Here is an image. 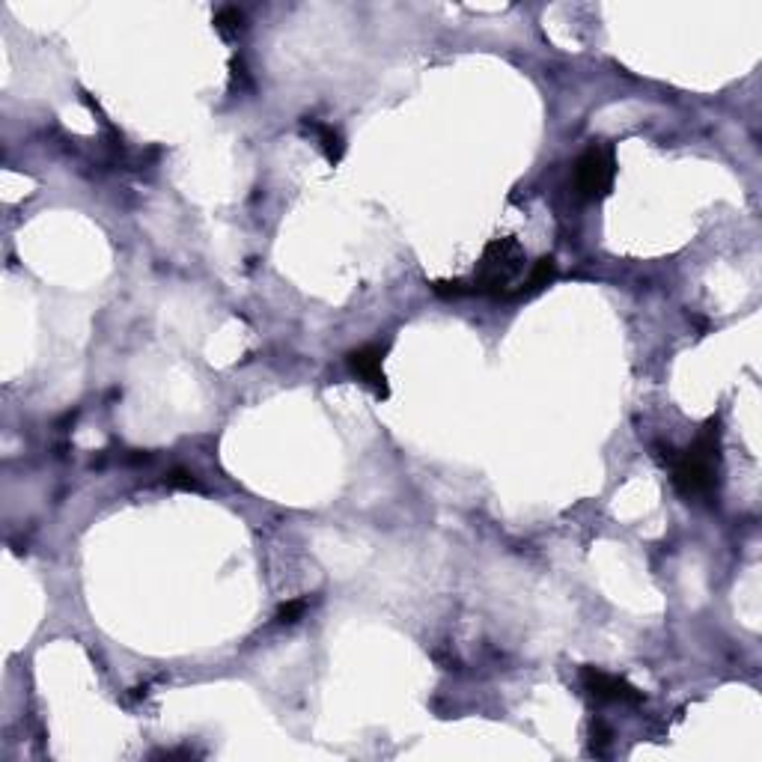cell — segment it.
I'll use <instances>...</instances> for the list:
<instances>
[{"instance_id":"6da1fadb","label":"cell","mask_w":762,"mask_h":762,"mask_svg":"<svg viewBox=\"0 0 762 762\" xmlns=\"http://www.w3.org/2000/svg\"><path fill=\"white\" fill-rule=\"evenodd\" d=\"M664 462L670 465L673 486L682 498H712L718 489V465H721V423L709 420L688 450L682 453L667 450Z\"/></svg>"},{"instance_id":"7a4b0ae2","label":"cell","mask_w":762,"mask_h":762,"mask_svg":"<svg viewBox=\"0 0 762 762\" xmlns=\"http://www.w3.org/2000/svg\"><path fill=\"white\" fill-rule=\"evenodd\" d=\"M524 274V251L515 239H495L477 262L474 280L432 283L438 295H501L509 298V286Z\"/></svg>"},{"instance_id":"3957f363","label":"cell","mask_w":762,"mask_h":762,"mask_svg":"<svg viewBox=\"0 0 762 762\" xmlns=\"http://www.w3.org/2000/svg\"><path fill=\"white\" fill-rule=\"evenodd\" d=\"M617 176V164L611 149L605 146H590L578 161H575V191L584 200H602L611 194Z\"/></svg>"},{"instance_id":"277c9868","label":"cell","mask_w":762,"mask_h":762,"mask_svg":"<svg viewBox=\"0 0 762 762\" xmlns=\"http://www.w3.org/2000/svg\"><path fill=\"white\" fill-rule=\"evenodd\" d=\"M384 355H387V346H384V343H367V346L352 349V352L346 355V364H349L352 376L364 381L379 399H387V396H390L387 376H384Z\"/></svg>"},{"instance_id":"5b68a950","label":"cell","mask_w":762,"mask_h":762,"mask_svg":"<svg viewBox=\"0 0 762 762\" xmlns=\"http://www.w3.org/2000/svg\"><path fill=\"white\" fill-rule=\"evenodd\" d=\"M581 682H584L587 694L602 700V703H640L643 700V691H637L629 679L605 673L599 667H584L581 670Z\"/></svg>"},{"instance_id":"8992f818","label":"cell","mask_w":762,"mask_h":762,"mask_svg":"<svg viewBox=\"0 0 762 762\" xmlns=\"http://www.w3.org/2000/svg\"><path fill=\"white\" fill-rule=\"evenodd\" d=\"M554 277H557V262L551 256H542V259L533 262V268L527 271V280H521L518 289L509 298H530V295L542 292Z\"/></svg>"},{"instance_id":"52a82bcc","label":"cell","mask_w":762,"mask_h":762,"mask_svg":"<svg viewBox=\"0 0 762 762\" xmlns=\"http://www.w3.org/2000/svg\"><path fill=\"white\" fill-rule=\"evenodd\" d=\"M304 126L319 137V146H322L325 158H328L331 164H340V158H343V152H346V143H343L340 131L334 126H325V123H316V120H304Z\"/></svg>"},{"instance_id":"ba28073f","label":"cell","mask_w":762,"mask_h":762,"mask_svg":"<svg viewBox=\"0 0 762 762\" xmlns=\"http://www.w3.org/2000/svg\"><path fill=\"white\" fill-rule=\"evenodd\" d=\"M242 24H245V15H242V9H236V6H224V9L215 12V27H218V33H221L224 39H233V36L242 30Z\"/></svg>"},{"instance_id":"9c48e42d","label":"cell","mask_w":762,"mask_h":762,"mask_svg":"<svg viewBox=\"0 0 762 762\" xmlns=\"http://www.w3.org/2000/svg\"><path fill=\"white\" fill-rule=\"evenodd\" d=\"M164 483H167L170 489H182V492H200V483H197V477H194L191 471H182V468L170 471V474L164 477Z\"/></svg>"},{"instance_id":"30bf717a","label":"cell","mask_w":762,"mask_h":762,"mask_svg":"<svg viewBox=\"0 0 762 762\" xmlns=\"http://www.w3.org/2000/svg\"><path fill=\"white\" fill-rule=\"evenodd\" d=\"M304 611H307V602H304V599H292V602H286V605L277 611V623H283V626L298 623V620L304 617Z\"/></svg>"}]
</instances>
